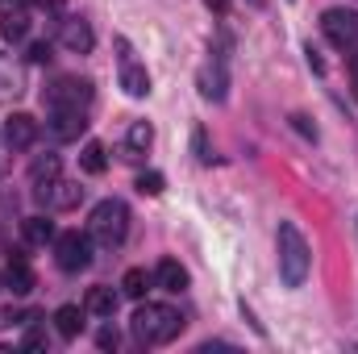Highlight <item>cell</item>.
<instances>
[{"instance_id": "83f0119b", "label": "cell", "mask_w": 358, "mask_h": 354, "mask_svg": "<svg viewBox=\"0 0 358 354\" xmlns=\"http://www.w3.org/2000/svg\"><path fill=\"white\" fill-rule=\"evenodd\" d=\"M42 346H46V334L29 330V334H25V351H42Z\"/></svg>"}, {"instance_id": "603a6c76", "label": "cell", "mask_w": 358, "mask_h": 354, "mask_svg": "<svg viewBox=\"0 0 358 354\" xmlns=\"http://www.w3.org/2000/svg\"><path fill=\"white\" fill-rule=\"evenodd\" d=\"M138 192L142 196H163V176L159 171H142L138 176Z\"/></svg>"}, {"instance_id": "6da1fadb", "label": "cell", "mask_w": 358, "mask_h": 354, "mask_svg": "<svg viewBox=\"0 0 358 354\" xmlns=\"http://www.w3.org/2000/svg\"><path fill=\"white\" fill-rule=\"evenodd\" d=\"M275 255H279V279L283 288H300L313 271V250L304 242V234L292 225V221H279V234H275Z\"/></svg>"}, {"instance_id": "52a82bcc", "label": "cell", "mask_w": 358, "mask_h": 354, "mask_svg": "<svg viewBox=\"0 0 358 354\" xmlns=\"http://www.w3.org/2000/svg\"><path fill=\"white\" fill-rule=\"evenodd\" d=\"M321 29H325V38L334 42V46H355L358 42V13L350 8H325L321 13Z\"/></svg>"}, {"instance_id": "7402d4cb", "label": "cell", "mask_w": 358, "mask_h": 354, "mask_svg": "<svg viewBox=\"0 0 358 354\" xmlns=\"http://www.w3.org/2000/svg\"><path fill=\"white\" fill-rule=\"evenodd\" d=\"M80 167H84L88 176H100V171L108 167V159H104V146H100V142H88V146L80 150Z\"/></svg>"}, {"instance_id": "5bb4252c", "label": "cell", "mask_w": 358, "mask_h": 354, "mask_svg": "<svg viewBox=\"0 0 358 354\" xmlns=\"http://www.w3.org/2000/svg\"><path fill=\"white\" fill-rule=\"evenodd\" d=\"M155 283L163 288V292H183L192 279H187V267L176 263V259H163V263L155 267Z\"/></svg>"}, {"instance_id": "ba28073f", "label": "cell", "mask_w": 358, "mask_h": 354, "mask_svg": "<svg viewBox=\"0 0 358 354\" xmlns=\"http://www.w3.org/2000/svg\"><path fill=\"white\" fill-rule=\"evenodd\" d=\"M34 196H38V204H46V213H50V208H76V204L84 200V187H80V183H67V179H55V183H42Z\"/></svg>"}, {"instance_id": "cb8c5ba5", "label": "cell", "mask_w": 358, "mask_h": 354, "mask_svg": "<svg viewBox=\"0 0 358 354\" xmlns=\"http://www.w3.org/2000/svg\"><path fill=\"white\" fill-rule=\"evenodd\" d=\"M192 150H196V159L200 163H213V146H208V134L196 125V134H192Z\"/></svg>"}, {"instance_id": "8fae6325", "label": "cell", "mask_w": 358, "mask_h": 354, "mask_svg": "<svg viewBox=\"0 0 358 354\" xmlns=\"http://www.w3.org/2000/svg\"><path fill=\"white\" fill-rule=\"evenodd\" d=\"M50 129H55V138L76 142L88 129V113L84 108H50Z\"/></svg>"}, {"instance_id": "7a4b0ae2", "label": "cell", "mask_w": 358, "mask_h": 354, "mask_svg": "<svg viewBox=\"0 0 358 354\" xmlns=\"http://www.w3.org/2000/svg\"><path fill=\"white\" fill-rule=\"evenodd\" d=\"M129 330H134V338L142 346H167V342H176L183 334V317L171 304H138Z\"/></svg>"}, {"instance_id": "7c38bea8", "label": "cell", "mask_w": 358, "mask_h": 354, "mask_svg": "<svg viewBox=\"0 0 358 354\" xmlns=\"http://www.w3.org/2000/svg\"><path fill=\"white\" fill-rule=\"evenodd\" d=\"M196 88L204 100H225V92H229V76H225V63H208V67H200V76H196Z\"/></svg>"}, {"instance_id": "f1b7e54d", "label": "cell", "mask_w": 358, "mask_h": 354, "mask_svg": "<svg viewBox=\"0 0 358 354\" xmlns=\"http://www.w3.org/2000/svg\"><path fill=\"white\" fill-rule=\"evenodd\" d=\"M204 8L217 13V17H225V13H229V0H204Z\"/></svg>"}, {"instance_id": "d6986e66", "label": "cell", "mask_w": 358, "mask_h": 354, "mask_svg": "<svg viewBox=\"0 0 358 354\" xmlns=\"http://www.w3.org/2000/svg\"><path fill=\"white\" fill-rule=\"evenodd\" d=\"M63 171V163H59V155H38L34 163H29V179H34V187H42V183H55Z\"/></svg>"}, {"instance_id": "e0dca14e", "label": "cell", "mask_w": 358, "mask_h": 354, "mask_svg": "<svg viewBox=\"0 0 358 354\" xmlns=\"http://www.w3.org/2000/svg\"><path fill=\"white\" fill-rule=\"evenodd\" d=\"M150 283H155V275H146V267H129V271L121 275V296L142 300V296L150 292Z\"/></svg>"}, {"instance_id": "484cf974", "label": "cell", "mask_w": 358, "mask_h": 354, "mask_svg": "<svg viewBox=\"0 0 358 354\" xmlns=\"http://www.w3.org/2000/svg\"><path fill=\"white\" fill-rule=\"evenodd\" d=\"M117 342H121V338H117V330H113V325H104V330L96 334V346H100V351H117Z\"/></svg>"}, {"instance_id": "8992f818", "label": "cell", "mask_w": 358, "mask_h": 354, "mask_svg": "<svg viewBox=\"0 0 358 354\" xmlns=\"http://www.w3.org/2000/svg\"><path fill=\"white\" fill-rule=\"evenodd\" d=\"M117 63H121V88L125 96H134V100H142V96H150V76H146V67L134 59V46L125 42V38H117Z\"/></svg>"}, {"instance_id": "4dcf8cb0", "label": "cell", "mask_w": 358, "mask_h": 354, "mask_svg": "<svg viewBox=\"0 0 358 354\" xmlns=\"http://www.w3.org/2000/svg\"><path fill=\"white\" fill-rule=\"evenodd\" d=\"M250 4H255V8H267V0H250Z\"/></svg>"}, {"instance_id": "ffe728a7", "label": "cell", "mask_w": 358, "mask_h": 354, "mask_svg": "<svg viewBox=\"0 0 358 354\" xmlns=\"http://www.w3.org/2000/svg\"><path fill=\"white\" fill-rule=\"evenodd\" d=\"M117 304H121V292H113V288H92L88 292V313H96V317H113Z\"/></svg>"}, {"instance_id": "d4e9b609", "label": "cell", "mask_w": 358, "mask_h": 354, "mask_svg": "<svg viewBox=\"0 0 358 354\" xmlns=\"http://www.w3.org/2000/svg\"><path fill=\"white\" fill-rule=\"evenodd\" d=\"M292 129L300 134V138H308V142H317V125L304 117V113H292Z\"/></svg>"}, {"instance_id": "9c48e42d", "label": "cell", "mask_w": 358, "mask_h": 354, "mask_svg": "<svg viewBox=\"0 0 358 354\" xmlns=\"http://www.w3.org/2000/svg\"><path fill=\"white\" fill-rule=\"evenodd\" d=\"M34 142H38V121L29 113H13L4 121V146L8 150H29Z\"/></svg>"}, {"instance_id": "3957f363", "label": "cell", "mask_w": 358, "mask_h": 354, "mask_svg": "<svg viewBox=\"0 0 358 354\" xmlns=\"http://www.w3.org/2000/svg\"><path fill=\"white\" fill-rule=\"evenodd\" d=\"M88 234H92V242L104 246V250L121 246L125 234H129V208H125V200H113V196L100 200L88 217Z\"/></svg>"}, {"instance_id": "ac0fdd59", "label": "cell", "mask_w": 358, "mask_h": 354, "mask_svg": "<svg viewBox=\"0 0 358 354\" xmlns=\"http://www.w3.org/2000/svg\"><path fill=\"white\" fill-rule=\"evenodd\" d=\"M55 330H59V338H80V330H84V309H80V304H63V309L55 313Z\"/></svg>"}, {"instance_id": "4316f807", "label": "cell", "mask_w": 358, "mask_h": 354, "mask_svg": "<svg viewBox=\"0 0 358 354\" xmlns=\"http://www.w3.org/2000/svg\"><path fill=\"white\" fill-rule=\"evenodd\" d=\"M29 63H38V67L50 63V42H34V46H29Z\"/></svg>"}, {"instance_id": "2e32d148", "label": "cell", "mask_w": 358, "mask_h": 354, "mask_svg": "<svg viewBox=\"0 0 358 354\" xmlns=\"http://www.w3.org/2000/svg\"><path fill=\"white\" fill-rule=\"evenodd\" d=\"M21 234H25L29 246H46V242H55V221L50 217H25L21 221Z\"/></svg>"}, {"instance_id": "f546056e", "label": "cell", "mask_w": 358, "mask_h": 354, "mask_svg": "<svg viewBox=\"0 0 358 354\" xmlns=\"http://www.w3.org/2000/svg\"><path fill=\"white\" fill-rule=\"evenodd\" d=\"M13 8H29V4H38V0H8Z\"/></svg>"}, {"instance_id": "5b68a950", "label": "cell", "mask_w": 358, "mask_h": 354, "mask_svg": "<svg viewBox=\"0 0 358 354\" xmlns=\"http://www.w3.org/2000/svg\"><path fill=\"white\" fill-rule=\"evenodd\" d=\"M46 104H50V108H84V113H88L92 80H80V76H63V80H55V88L46 92Z\"/></svg>"}, {"instance_id": "277c9868", "label": "cell", "mask_w": 358, "mask_h": 354, "mask_svg": "<svg viewBox=\"0 0 358 354\" xmlns=\"http://www.w3.org/2000/svg\"><path fill=\"white\" fill-rule=\"evenodd\" d=\"M92 234H80V229H67V234H55V263L63 267L67 275H80L92 267Z\"/></svg>"}, {"instance_id": "30bf717a", "label": "cell", "mask_w": 358, "mask_h": 354, "mask_svg": "<svg viewBox=\"0 0 358 354\" xmlns=\"http://www.w3.org/2000/svg\"><path fill=\"white\" fill-rule=\"evenodd\" d=\"M63 25V46L71 50V55H92V46H96V34H92V21H84V17H63L59 21Z\"/></svg>"}, {"instance_id": "4fadbf2b", "label": "cell", "mask_w": 358, "mask_h": 354, "mask_svg": "<svg viewBox=\"0 0 358 354\" xmlns=\"http://www.w3.org/2000/svg\"><path fill=\"white\" fill-rule=\"evenodd\" d=\"M4 288L13 292V296H29L34 292V271L29 263L17 255V259H8V271H4Z\"/></svg>"}, {"instance_id": "44dd1931", "label": "cell", "mask_w": 358, "mask_h": 354, "mask_svg": "<svg viewBox=\"0 0 358 354\" xmlns=\"http://www.w3.org/2000/svg\"><path fill=\"white\" fill-rule=\"evenodd\" d=\"M0 34L8 38V42H25V34H29V21H25V13L21 8H4V17H0Z\"/></svg>"}, {"instance_id": "9a60e30c", "label": "cell", "mask_w": 358, "mask_h": 354, "mask_svg": "<svg viewBox=\"0 0 358 354\" xmlns=\"http://www.w3.org/2000/svg\"><path fill=\"white\" fill-rule=\"evenodd\" d=\"M150 146H155V125H150V121H134V125L125 129V150H129V159L146 155Z\"/></svg>"}]
</instances>
